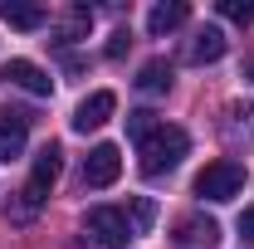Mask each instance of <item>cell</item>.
<instances>
[{"mask_svg": "<svg viewBox=\"0 0 254 249\" xmlns=\"http://www.w3.org/2000/svg\"><path fill=\"white\" fill-rule=\"evenodd\" d=\"M190 152V137H186V127H171V123H161L142 147H137V166H142V176H166V171H176L181 166V156Z\"/></svg>", "mask_w": 254, "mask_h": 249, "instance_id": "obj_2", "label": "cell"}, {"mask_svg": "<svg viewBox=\"0 0 254 249\" xmlns=\"http://www.w3.org/2000/svg\"><path fill=\"white\" fill-rule=\"evenodd\" d=\"M171 88V63L166 59H152V63H142V73H137V93H147V98H157Z\"/></svg>", "mask_w": 254, "mask_h": 249, "instance_id": "obj_14", "label": "cell"}, {"mask_svg": "<svg viewBox=\"0 0 254 249\" xmlns=\"http://www.w3.org/2000/svg\"><path fill=\"white\" fill-rule=\"evenodd\" d=\"M240 190H245V166L230 161V156H225V161H210V166L195 176V195H200V200H215V205H220V200H235Z\"/></svg>", "mask_w": 254, "mask_h": 249, "instance_id": "obj_3", "label": "cell"}, {"mask_svg": "<svg viewBox=\"0 0 254 249\" xmlns=\"http://www.w3.org/2000/svg\"><path fill=\"white\" fill-rule=\"evenodd\" d=\"M0 20L10 30H39L49 20V10L44 5H30V0H0Z\"/></svg>", "mask_w": 254, "mask_h": 249, "instance_id": "obj_11", "label": "cell"}, {"mask_svg": "<svg viewBox=\"0 0 254 249\" xmlns=\"http://www.w3.org/2000/svg\"><path fill=\"white\" fill-rule=\"evenodd\" d=\"M250 78H254V59H250Z\"/></svg>", "mask_w": 254, "mask_h": 249, "instance_id": "obj_21", "label": "cell"}, {"mask_svg": "<svg viewBox=\"0 0 254 249\" xmlns=\"http://www.w3.org/2000/svg\"><path fill=\"white\" fill-rule=\"evenodd\" d=\"M152 220H157V205H152L147 195H132V200H127V225H132V235H147Z\"/></svg>", "mask_w": 254, "mask_h": 249, "instance_id": "obj_16", "label": "cell"}, {"mask_svg": "<svg viewBox=\"0 0 254 249\" xmlns=\"http://www.w3.org/2000/svg\"><path fill=\"white\" fill-rule=\"evenodd\" d=\"M88 235L103 249H127V240H137L132 225H127V210H118V205H93L88 210Z\"/></svg>", "mask_w": 254, "mask_h": 249, "instance_id": "obj_4", "label": "cell"}, {"mask_svg": "<svg viewBox=\"0 0 254 249\" xmlns=\"http://www.w3.org/2000/svg\"><path fill=\"white\" fill-rule=\"evenodd\" d=\"M225 137H230V142H240V137L254 142V108L250 103H230V108H225Z\"/></svg>", "mask_w": 254, "mask_h": 249, "instance_id": "obj_15", "label": "cell"}, {"mask_svg": "<svg viewBox=\"0 0 254 249\" xmlns=\"http://www.w3.org/2000/svg\"><path fill=\"white\" fill-rule=\"evenodd\" d=\"M220 15L235 20V25H254V5L250 0H220Z\"/></svg>", "mask_w": 254, "mask_h": 249, "instance_id": "obj_18", "label": "cell"}, {"mask_svg": "<svg viewBox=\"0 0 254 249\" xmlns=\"http://www.w3.org/2000/svg\"><path fill=\"white\" fill-rule=\"evenodd\" d=\"M225 49H230L225 30L205 25V30H195V39L186 44V63H215V59H225Z\"/></svg>", "mask_w": 254, "mask_h": 249, "instance_id": "obj_9", "label": "cell"}, {"mask_svg": "<svg viewBox=\"0 0 254 249\" xmlns=\"http://www.w3.org/2000/svg\"><path fill=\"white\" fill-rule=\"evenodd\" d=\"M0 78H10L15 88H25V93H34V98H49V93H54V78H49L39 63H30V59H10L5 68H0Z\"/></svg>", "mask_w": 254, "mask_h": 249, "instance_id": "obj_6", "label": "cell"}, {"mask_svg": "<svg viewBox=\"0 0 254 249\" xmlns=\"http://www.w3.org/2000/svg\"><path fill=\"white\" fill-rule=\"evenodd\" d=\"M157 127H161V118L152 113V108H137V113H127V137H132L137 147H142V142H147Z\"/></svg>", "mask_w": 254, "mask_h": 249, "instance_id": "obj_17", "label": "cell"}, {"mask_svg": "<svg viewBox=\"0 0 254 249\" xmlns=\"http://www.w3.org/2000/svg\"><path fill=\"white\" fill-rule=\"evenodd\" d=\"M118 176H123V152L113 142H98L88 152V161H83V190H103V186H113Z\"/></svg>", "mask_w": 254, "mask_h": 249, "instance_id": "obj_5", "label": "cell"}, {"mask_svg": "<svg viewBox=\"0 0 254 249\" xmlns=\"http://www.w3.org/2000/svg\"><path fill=\"white\" fill-rule=\"evenodd\" d=\"M59 171H64V147L59 142H44L39 156H34V171H30V181H25V190L10 195L5 220H10V225H30V220L39 215V205L49 200V186L59 181Z\"/></svg>", "mask_w": 254, "mask_h": 249, "instance_id": "obj_1", "label": "cell"}, {"mask_svg": "<svg viewBox=\"0 0 254 249\" xmlns=\"http://www.w3.org/2000/svg\"><path fill=\"white\" fill-rule=\"evenodd\" d=\"M127 44H132V34H127V30H118L113 39H108V59H123V54H127Z\"/></svg>", "mask_w": 254, "mask_h": 249, "instance_id": "obj_19", "label": "cell"}, {"mask_svg": "<svg viewBox=\"0 0 254 249\" xmlns=\"http://www.w3.org/2000/svg\"><path fill=\"white\" fill-rule=\"evenodd\" d=\"M113 108H118V98L108 93V88H98L78 103V113H73V132H98V127L113 118Z\"/></svg>", "mask_w": 254, "mask_h": 249, "instance_id": "obj_7", "label": "cell"}, {"mask_svg": "<svg viewBox=\"0 0 254 249\" xmlns=\"http://www.w3.org/2000/svg\"><path fill=\"white\" fill-rule=\"evenodd\" d=\"M25 142H30V118L0 108V161H15L25 152Z\"/></svg>", "mask_w": 254, "mask_h": 249, "instance_id": "obj_8", "label": "cell"}, {"mask_svg": "<svg viewBox=\"0 0 254 249\" xmlns=\"http://www.w3.org/2000/svg\"><path fill=\"white\" fill-rule=\"evenodd\" d=\"M88 30H93V10L88 5H68V15L59 20V39L54 44H73V39H88Z\"/></svg>", "mask_w": 254, "mask_h": 249, "instance_id": "obj_13", "label": "cell"}, {"mask_svg": "<svg viewBox=\"0 0 254 249\" xmlns=\"http://www.w3.org/2000/svg\"><path fill=\"white\" fill-rule=\"evenodd\" d=\"M176 240L190 245V249H215L220 245V225L200 220V215H186V220H176Z\"/></svg>", "mask_w": 254, "mask_h": 249, "instance_id": "obj_10", "label": "cell"}, {"mask_svg": "<svg viewBox=\"0 0 254 249\" xmlns=\"http://www.w3.org/2000/svg\"><path fill=\"white\" fill-rule=\"evenodd\" d=\"M240 235L254 245V205H245V215H240Z\"/></svg>", "mask_w": 254, "mask_h": 249, "instance_id": "obj_20", "label": "cell"}, {"mask_svg": "<svg viewBox=\"0 0 254 249\" xmlns=\"http://www.w3.org/2000/svg\"><path fill=\"white\" fill-rule=\"evenodd\" d=\"M186 20H190L186 0H161V5H152V15H147V30L152 34H171V30H181Z\"/></svg>", "mask_w": 254, "mask_h": 249, "instance_id": "obj_12", "label": "cell"}]
</instances>
